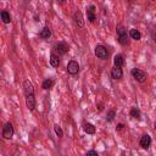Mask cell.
<instances>
[{
  "label": "cell",
  "mask_w": 156,
  "mask_h": 156,
  "mask_svg": "<svg viewBox=\"0 0 156 156\" xmlns=\"http://www.w3.org/2000/svg\"><path fill=\"white\" fill-rule=\"evenodd\" d=\"M132 76L133 78L137 81V82H139V83H144V82L146 81V73L139 68H133L132 70Z\"/></svg>",
  "instance_id": "cell-1"
},
{
  "label": "cell",
  "mask_w": 156,
  "mask_h": 156,
  "mask_svg": "<svg viewBox=\"0 0 156 156\" xmlns=\"http://www.w3.org/2000/svg\"><path fill=\"white\" fill-rule=\"evenodd\" d=\"M95 55L99 58V59H101V60H106L107 56H109V52H107V49L104 47V45H96L95 47Z\"/></svg>",
  "instance_id": "cell-2"
},
{
  "label": "cell",
  "mask_w": 156,
  "mask_h": 156,
  "mask_svg": "<svg viewBox=\"0 0 156 156\" xmlns=\"http://www.w3.org/2000/svg\"><path fill=\"white\" fill-rule=\"evenodd\" d=\"M3 137L5 139H11L14 137V127L10 122H7L3 128Z\"/></svg>",
  "instance_id": "cell-3"
},
{
  "label": "cell",
  "mask_w": 156,
  "mask_h": 156,
  "mask_svg": "<svg viewBox=\"0 0 156 156\" xmlns=\"http://www.w3.org/2000/svg\"><path fill=\"white\" fill-rule=\"evenodd\" d=\"M67 72L70 73V75H72V76H76L77 73L79 72V65H78V62L75 61V60H71L68 62V65H67Z\"/></svg>",
  "instance_id": "cell-4"
},
{
  "label": "cell",
  "mask_w": 156,
  "mask_h": 156,
  "mask_svg": "<svg viewBox=\"0 0 156 156\" xmlns=\"http://www.w3.org/2000/svg\"><path fill=\"white\" fill-rule=\"evenodd\" d=\"M26 105L28 107L29 111H33L35 109V99H34V94H29L26 95Z\"/></svg>",
  "instance_id": "cell-5"
},
{
  "label": "cell",
  "mask_w": 156,
  "mask_h": 156,
  "mask_svg": "<svg viewBox=\"0 0 156 156\" xmlns=\"http://www.w3.org/2000/svg\"><path fill=\"white\" fill-rule=\"evenodd\" d=\"M55 50H56L59 54L63 55V54H66L68 50H70V47L66 44V43H63V42H60L58 43L56 45H55Z\"/></svg>",
  "instance_id": "cell-6"
},
{
  "label": "cell",
  "mask_w": 156,
  "mask_h": 156,
  "mask_svg": "<svg viewBox=\"0 0 156 156\" xmlns=\"http://www.w3.org/2000/svg\"><path fill=\"white\" fill-rule=\"evenodd\" d=\"M139 144H140V146H142L143 149H148L149 146L151 145V138H150V135H148V134L143 135L142 138H140Z\"/></svg>",
  "instance_id": "cell-7"
},
{
  "label": "cell",
  "mask_w": 156,
  "mask_h": 156,
  "mask_svg": "<svg viewBox=\"0 0 156 156\" xmlns=\"http://www.w3.org/2000/svg\"><path fill=\"white\" fill-rule=\"evenodd\" d=\"M23 90H24V94H26V95L34 94V88H33V84L31 83L29 81H24V82H23Z\"/></svg>",
  "instance_id": "cell-8"
},
{
  "label": "cell",
  "mask_w": 156,
  "mask_h": 156,
  "mask_svg": "<svg viewBox=\"0 0 156 156\" xmlns=\"http://www.w3.org/2000/svg\"><path fill=\"white\" fill-rule=\"evenodd\" d=\"M87 17H88L89 22H91V23L95 21V6L94 5H90L87 9Z\"/></svg>",
  "instance_id": "cell-9"
},
{
  "label": "cell",
  "mask_w": 156,
  "mask_h": 156,
  "mask_svg": "<svg viewBox=\"0 0 156 156\" xmlns=\"http://www.w3.org/2000/svg\"><path fill=\"white\" fill-rule=\"evenodd\" d=\"M123 76V72H122V68L121 67H117L115 66L112 70H111V77L114 79H121Z\"/></svg>",
  "instance_id": "cell-10"
},
{
  "label": "cell",
  "mask_w": 156,
  "mask_h": 156,
  "mask_svg": "<svg viewBox=\"0 0 156 156\" xmlns=\"http://www.w3.org/2000/svg\"><path fill=\"white\" fill-rule=\"evenodd\" d=\"M39 37L42 39L47 40V39H49L51 37V31L48 28V27H44V28H42V31L39 32Z\"/></svg>",
  "instance_id": "cell-11"
},
{
  "label": "cell",
  "mask_w": 156,
  "mask_h": 156,
  "mask_svg": "<svg viewBox=\"0 0 156 156\" xmlns=\"http://www.w3.org/2000/svg\"><path fill=\"white\" fill-rule=\"evenodd\" d=\"M75 22H76V24L79 27V28H82V27L84 26V21H83V16H82V14L79 12V11H77L76 14H75Z\"/></svg>",
  "instance_id": "cell-12"
},
{
  "label": "cell",
  "mask_w": 156,
  "mask_h": 156,
  "mask_svg": "<svg viewBox=\"0 0 156 156\" xmlns=\"http://www.w3.org/2000/svg\"><path fill=\"white\" fill-rule=\"evenodd\" d=\"M54 84H55V81L51 79V78H48V79H45V81L43 82L42 88H43L44 90H48V89H51V88L54 87Z\"/></svg>",
  "instance_id": "cell-13"
},
{
  "label": "cell",
  "mask_w": 156,
  "mask_h": 156,
  "mask_svg": "<svg viewBox=\"0 0 156 156\" xmlns=\"http://www.w3.org/2000/svg\"><path fill=\"white\" fill-rule=\"evenodd\" d=\"M114 63H115V66H117V67H122L123 65H124V59H123V56L122 55H116V56L114 58Z\"/></svg>",
  "instance_id": "cell-14"
},
{
  "label": "cell",
  "mask_w": 156,
  "mask_h": 156,
  "mask_svg": "<svg viewBox=\"0 0 156 156\" xmlns=\"http://www.w3.org/2000/svg\"><path fill=\"white\" fill-rule=\"evenodd\" d=\"M129 37H131L132 39H134V40H140V39H142L140 32H139L138 29H135V28H132V29L129 31Z\"/></svg>",
  "instance_id": "cell-15"
},
{
  "label": "cell",
  "mask_w": 156,
  "mask_h": 156,
  "mask_svg": "<svg viewBox=\"0 0 156 156\" xmlns=\"http://www.w3.org/2000/svg\"><path fill=\"white\" fill-rule=\"evenodd\" d=\"M50 65L52 67H59V65H60V59H59V56H58L56 54H51L50 55Z\"/></svg>",
  "instance_id": "cell-16"
},
{
  "label": "cell",
  "mask_w": 156,
  "mask_h": 156,
  "mask_svg": "<svg viewBox=\"0 0 156 156\" xmlns=\"http://www.w3.org/2000/svg\"><path fill=\"white\" fill-rule=\"evenodd\" d=\"M83 128H84V132L87 134H94L95 133V126L91 124V123H86Z\"/></svg>",
  "instance_id": "cell-17"
},
{
  "label": "cell",
  "mask_w": 156,
  "mask_h": 156,
  "mask_svg": "<svg viewBox=\"0 0 156 156\" xmlns=\"http://www.w3.org/2000/svg\"><path fill=\"white\" fill-rule=\"evenodd\" d=\"M0 15H1V20H3L4 23H10L11 22V16H10V14H9L6 10H3Z\"/></svg>",
  "instance_id": "cell-18"
},
{
  "label": "cell",
  "mask_w": 156,
  "mask_h": 156,
  "mask_svg": "<svg viewBox=\"0 0 156 156\" xmlns=\"http://www.w3.org/2000/svg\"><path fill=\"white\" fill-rule=\"evenodd\" d=\"M129 115H131V117H133V118H135V120H140V111L137 107H132L131 109V112H129Z\"/></svg>",
  "instance_id": "cell-19"
},
{
  "label": "cell",
  "mask_w": 156,
  "mask_h": 156,
  "mask_svg": "<svg viewBox=\"0 0 156 156\" xmlns=\"http://www.w3.org/2000/svg\"><path fill=\"white\" fill-rule=\"evenodd\" d=\"M118 42L122 45H127L129 43V39H128V34H123V35H118Z\"/></svg>",
  "instance_id": "cell-20"
},
{
  "label": "cell",
  "mask_w": 156,
  "mask_h": 156,
  "mask_svg": "<svg viewBox=\"0 0 156 156\" xmlns=\"http://www.w3.org/2000/svg\"><path fill=\"white\" fill-rule=\"evenodd\" d=\"M115 116H116V112L114 111V110H110V111L107 112V117H106V120H107L109 122H111V121H114Z\"/></svg>",
  "instance_id": "cell-21"
},
{
  "label": "cell",
  "mask_w": 156,
  "mask_h": 156,
  "mask_svg": "<svg viewBox=\"0 0 156 156\" xmlns=\"http://www.w3.org/2000/svg\"><path fill=\"white\" fill-rule=\"evenodd\" d=\"M116 32L118 35H123V34H127V29L124 28L123 26H118L117 28H116Z\"/></svg>",
  "instance_id": "cell-22"
},
{
  "label": "cell",
  "mask_w": 156,
  "mask_h": 156,
  "mask_svg": "<svg viewBox=\"0 0 156 156\" xmlns=\"http://www.w3.org/2000/svg\"><path fill=\"white\" fill-rule=\"evenodd\" d=\"M54 129H55V133L58 134V137H63V132H62V129H61V127L59 126V124H55L54 126Z\"/></svg>",
  "instance_id": "cell-23"
},
{
  "label": "cell",
  "mask_w": 156,
  "mask_h": 156,
  "mask_svg": "<svg viewBox=\"0 0 156 156\" xmlns=\"http://www.w3.org/2000/svg\"><path fill=\"white\" fill-rule=\"evenodd\" d=\"M123 128H124V124L123 123H120V124H117L116 131H121V129H123Z\"/></svg>",
  "instance_id": "cell-24"
},
{
  "label": "cell",
  "mask_w": 156,
  "mask_h": 156,
  "mask_svg": "<svg viewBox=\"0 0 156 156\" xmlns=\"http://www.w3.org/2000/svg\"><path fill=\"white\" fill-rule=\"evenodd\" d=\"M87 155L89 156V155H94V156H98V152L96 151H94V150H90V151H88L87 152Z\"/></svg>",
  "instance_id": "cell-25"
},
{
  "label": "cell",
  "mask_w": 156,
  "mask_h": 156,
  "mask_svg": "<svg viewBox=\"0 0 156 156\" xmlns=\"http://www.w3.org/2000/svg\"><path fill=\"white\" fill-rule=\"evenodd\" d=\"M56 1H58V3H61V4H62V3H65L66 0H56Z\"/></svg>",
  "instance_id": "cell-26"
},
{
  "label": "cell",
  "mask_w": 156,
  "mask_h": 156,
  "mask_svg": "<svg viewBox=\"0 0 156 156\" xmlns=\"http://www.w3.org/2000/svg\"><path fill=\"white\" fill-rule=\"evenodd\" d=\"M155 129H156V122H155Z\"/></svg>",
  "instance_id": "cell-27"
}]
</instances>
